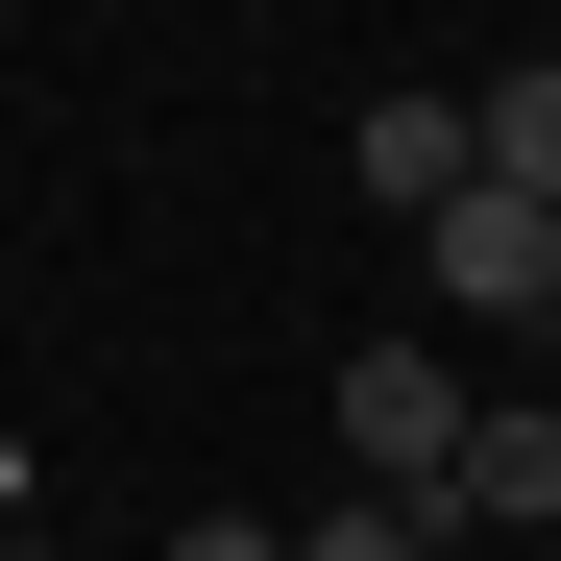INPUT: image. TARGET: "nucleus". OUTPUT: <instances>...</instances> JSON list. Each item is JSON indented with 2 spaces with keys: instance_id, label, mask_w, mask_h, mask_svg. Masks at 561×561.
Returning <instances> with one entry per match:
<instances>
[{
  "instance_id": "obj_1",
  "label": "nucleus",
  "mask_w": 561,
  "mask_h": 561,
  "mask_svg": "<svg viewBox=\"0 0 561 561\" xmlns=\"http://www.w3.org/2000/svg\"><path fill=\"white\" fill-rule=\"evenodd\" d=\"M463 439H489V391H463L439 342H366V366H342V463H366L391 513H439V489H463Z\"/></svg>"
},
{
  "instance_id": "obj_2",
  "label": "nucleus",
  "mask_w": 561,
  "mask_h": 561,
  "mask_svg": "<svg viewBox=\"0 0 561 561\" xmlns=\"http://www.w3.org/2000/svg\"><path fill=\"white\" fill-rule=\"evenodd\" d=\"M415 268H439V318H513V342H561V220L513 196V171H489L463 220H415Z\"/></svg>"
},
{
  "instance_id": "obj_3",
  "label": "nucleus",
  "mask_w": 561,
  "mask_h": 561,
  "mask_svg": "<svg viewBox=\"0 0 561 561\" xmlns=\"http://www.w3.org/2000/svg\"><path fill=\"white\" fill-rule=\"evenodd\" d=\"M342 171H366L391 220H463V196H489V99H366V123H342Z\"/></svg>"
},
{
  "instance_id": "obj_4",
  "label": "nucleus",
  "mask_w": 561,
  "mask_h": 561,
  "mask_svg": "<svg viewBox=\"0 0 561 561\" xmlns=\"http://www.w3.org/2000/svg\"><path fill=\"white\" fill-rule=\"evenodd\" d=\"M439 537H561V391H489V439H463Z\"/></svg>"
},
{
  "instance_id": "obj_5",
  "label": "nucleus",
  "mask_w": 561,
  "mask_h": 561,
  "mask_svg": "<svg viewBox=\"0 0 561 561\" xmlns=\"http://www.w3.org/2000/svg\"><path fill=\"white\" fill-rule=\"evenodd\" d=\"M489 171H513V196L561 220V49H537V73H489Z\"/></svg>"
},
{
  "instance_id": "obj_6",
  "label": "nucleus",
  "mask_w": 561,
  "mask_h": 561,
  "mask_svg": "<svg viewBox=\"0 0 561 561\" xmlns=\"http://www.w3.org/2000/svg\"><path fill=\"white\" fill-rule=\"evenodd\" d=\"M294 561H463L439 513H294Z\"/></svg>"
},
{
  "instance_id": "obj_7",
  "label": "nucleus",
  "mask_w": 561,
  "mask_h": 561,
  "mask_svg": "<svg viewBox=\"0 0 561 561\" xmlns=\"http://www.w3.org/2000/svg\"><path fill=\"white\" fill-rule=\"evenodd\" d=\"M171 561H294V537H268V513H196V537H171Z\"/></svg>"
},
{
  "instance_id": "obj_8",
  "label": "nucleus",
  "mask_w": 561,
  "mask_h": 561,
  "mask_svg": "<svg viewBox=\"0 0 561 561\" xmlns=\"http://www.w3.org/2000/svg\"><path fill=\"white\" fill-rule=\"evenodd\" d=\"M0 561H49V537H0Z\"/></svg>"
},
{
  "instance_id": "obj_9",
  "label": "nucleus",
  "mask_w": 561,
  "mask_h": 561,
  "mask_svg": "<svg viewBox=\"0 0 561 561\" xmlns=\"http://www.w3.org/2000/svg\"><path fill=\"white\" fill-rule=\"evenodd\" d=\"M537 561H561V537H537Z\"/></svg>"
}]
</instances>
